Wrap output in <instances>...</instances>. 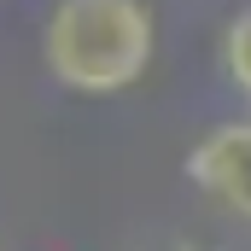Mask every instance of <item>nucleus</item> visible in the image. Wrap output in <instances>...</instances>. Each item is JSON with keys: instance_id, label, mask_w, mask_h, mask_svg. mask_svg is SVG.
I'll return each instance as SVG.
<instances>
[{"instance_id": "2", "label": "nucleus", "mask_w": 251, "mask_h": 251, "mask_svg": "<svg viewBox=\"0 0 251 251\" xmlns=\"http://www.w3.org/2000/svg\"><path fill=\"white\" fill-rule=\"evenodd\" d=\"M187 181L228 216L251 222V123H222L187 152Z\"/></svg>"}, {"instance_id": "1", "label": "nucleus", "mask_w": 251, "mask_h": 251, "mask_svg": "<svg viewBox=\"0 0 251 251\" xmlns=\"http://www.w3.org/2000/svg\"><path fill=\"white\" fill-rule=\"evenodd\" d=\"M41 59L70 94H123L152 64V12L140 0H59Z\"/></svg>"}, {"instance_id": "3", "label": "nucleus", "mask_w": 251, "mask_h": 251, "mask_svg": "<svg viewBox=\"0 0 251 251\" xmlns=\"http://www.w3.org/2000/svg\"><path fill=\"white\" fill-rule=\"evenodd\" d=\"M222 70H228V82L251 100V12H240L228 24V35H222Z\"/></svg>"}]
</instances>
